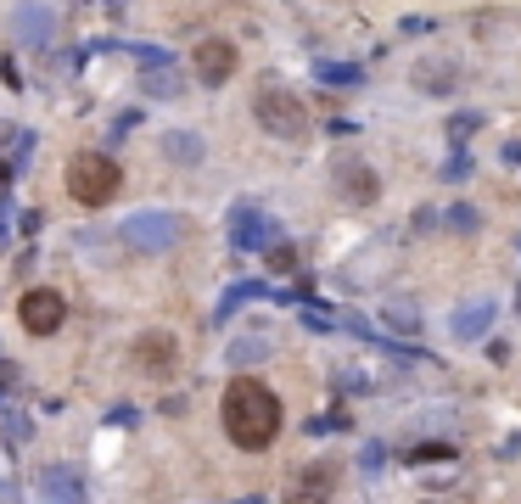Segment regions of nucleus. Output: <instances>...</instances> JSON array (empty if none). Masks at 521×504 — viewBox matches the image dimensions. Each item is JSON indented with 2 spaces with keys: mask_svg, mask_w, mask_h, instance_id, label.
Returning <instances> with one entry per match:
<instances>
[{
  "mask_svg": "<svg viewBox=\"0 0 521 504\" xmlns=\"http://www.w3.org/2000/svg\"><path fill=\"white\" fill-rule=\"evenodd\" d=\"M449 224H454V230H477V213H471V208H454Z\"/></svg>",
  "mask_w": 521,
  "mask_h": 504,
  "instance_id": "27",
  "label": "nucleus"
},
{
  "mask_svg": "<svg viewBox=\"0 0 521 504\" xmlns=\"http://www.w3.org/2000/svg\"><path fill=\"white\" fill-rule=\"evenodd\" d=\"M264 258H269V269H281V275H286V269H297V247H286V241H269Z\"/></svg>",
  "mask_w": 521,
  "mask_h": 504,
  "instance_id": "22",
  "label": "nucleus"
},
{
  "mask_svg": "<svg viewBox=\"0 0 521 504\" xmlns=\"http://www.w3.org/2000/svg\"><path fill=\"white\" fill-rule=\"evenodd\" d=\"M6 241H12V196L0 202V247H6Z\"/></svg>",
  "mask_w": 521,
  "mask_h": 504,
  "instance_id": "26",
  "label": "nucleus"
},
{
  "mask_svg": "<svg viewBox=\"0 0 521 504\" xmlns=\"http://www.w3.org/2000/svg\"><path fill=\"white\" fill-rule=\"evenodd\" d=\"M17 320H23L29 336H51V331H62V320H68V297H62L57 286H34V292L17 297Z\"/></svg>",
  "mask_w": 521,
  "mask_h": 504,
  "instance_id": "7",
  "label": "nucleus"
},
{
  "mask_svg": "<svg viewBox=\"0 0 521 504\" xmlns=\"http://www.w3.org/2000/svg\"><path fill=\"white\" fill-rule=\"evenodd\" d=\"M253 118L264 135L275 140H303L309 135V107L297 101V90H286V84H258V96H253Z\"/></svg>",
  "mask_w": 521,
  "mask_h": 504,
  "instance_id": "3",
  "label": "nucleus"
},
{
  "mask_svg": "<svg viewBox=\"0 0 521 504\" xmlns=\"http://www.w3.org/2000/svg\"><path fill=\"white\" fill-rule=\"evenodd\" d=\"M29 420H23V415H6V409H0V443H12V448H23V443H29Z\"/></svg>",
  "mask_w": 521,
  "mask_h": 504,
  "instance_id": "20",
  "label": "nucleus"
},
{
  "mask_svg": "<svg viewBox=\"0 0 521 504\" xmlns=\"http://www.w3.org/2000/svg\"><path fill=\"white\" fill-rule=\"evenodd\" d=\"M505 163H510V168H521V140H510V146H505Z\"/></svg>",
  "mask_w": 521,
  "mask_h": 504,
  "instance_id": "29",
  "label": "nucleus"
},
{
  "mask_svg": "<svg viewBox=\"0 0 521 504\" xmlns=\"http://www.w3.org/2000/svg\"><path fill=\"white\" fill-rule=\"evenodd\" d=\"M381 460H387V448H381V443H370L365 454H359V465H365V471H381Z\"/></svg>",
  "mask_w": 521,
  "mask_h": 504,
  "instance_id": "24",
  "label": "nucleus"
},
{
  "mask_svg": "<svg viewBox=\"0 0 521 504\" xmlns=\"http://www.w3.org/2000/svg\"><path fill=\"white\" fill-rule=\"evenodd\" d=\"M264 359H269L264 336H241V342H230V364H264Z\"/></svg>",
  "mask_w": 521,
  "mask_h": 504,
  "instance_id": "18",
  "label": "nucleus"
},
{
  "mask_svg": "<svg viewBox=\"0 0 521 504\" xmlns=\"http://www.w3.org/2000/svg\"><path fill=\"white\" fill-rule=\"evenodd\" d=\"M281 398L264 387L258 376H236L219 398V426L241 454H264L275 437H281Z\"/></svg>",
  "mask_w": 521,
  "mask_h": 504,
  "instance_id": "1",
  "label": "nucleus"
},
{
  "mask_svg": "<svg viewBox=\"0 0 521 504\" xmlns=\"http://www.w3.org/2000/svg\"><path fill=\"white\" fill-rule=\"evenodd\" d=\"M516 314H521V297H516Z\"/></svg>",
  "mask_w": 521,
  "mask_h": 504,
  "instance_id": "31",
  "label": "nucleus"
},
{
  "mask_svg": "<svg viewBox=\"0 0 521 504\" xmlns=\"http://www.w3.org/2000/svg\"><path fill=\"white\" fill-rule=\"evenodd\" d=\"M40 493H45V499H85V482H79L73 465H57V471L40 476Z\"/></svg>",
  "mask_w": 521,
  "mask_h": 504,
  "instance_id": "14",
  "label": "nucleus"
},
{
  "mask_svg": "<svg viewBox=\"0 0 521 504\" xmlns=\"http://www.w3.org/2000/svg\"><path fill=\"white\" fill-rule=\"evenodd\" d=\"M185 90V79L169 68V62H146V73H141V96H157V101H174Z\"/></svg>",
  "mask_w": 521,
  "mask_h": 504,
  "instance_id": "13",
  "label": "nucleus"
},
{
  "mask_svg": "<svg viewBox=\"0 0 521 504\" xmlns=\"http://www.w3.org/2000/svg\"><path fill=\"white\" fill-rule=\"evenodd\" d=\"M314 73H320V84H359V79H365L353 62H320Z\"/></svg>",
  "mask_w": 521,
  "mask_h": 504,
  "instance_id": "21",
  "label": "nucleus"
},
{
  "mask_svg": "<svg viewBox=\"0 0 521 504\" xmlns=\"http://www.w3.org/2000/svg\"><path fill=\"white\" fill-rule=\"evenodd\" d=\"M264 292H269L264 280H236V286H230V292L219 297V314H213V320H230L236 308H247V303H253V297H264Z\"/></svg>",
  "mask_w": 521,
  "mask_h": 504,
  "instance_id": "16",
  "label": "nucleus"
},
{
  "mask_svg": "<svg viewBox=\"0 0 521 504\" xmlns=\"http://www.w3.org/2000/svg\"><path fill=\"white\" fill-rule=\"evenodd\" d=\"M107 6H113V12H124V6H129V0H107Z\"/></svg>",
  "mask_w": 521,
  "mask_h": 504,
  "instance_id": "30",
  "label": "nucleus"
},
{
  "mask_svg": "<svg viewBox=\"0 0 521 504\" xmlns=\"http://www.w3.org/2000/svg\"><path fill=\"white\" fill-rule=\"evenodd\" d=\"M493 314H499V303H488V297H477V303L454 308L449 331L460 336V342H471V336H482V331H488V325H493Z\"/></svg>",
  "mask_w": 521,
  "mask_h": 504,
  "instance_id": "12",
  "label": "nucleus"
},
{
  "mask_svg": "<svg viewBox=\"0 0 521 504\" xmlns=\"http://www.w3.org/2000/svg\"><path fill=\"white\" fill-rule=\"evenodd\" d=\"M6 28H12V40L23 45V51H51L57 45V12L45 6V0H17L12 17H6Z\"/></svg>",
  "mask_w": 521,
  "mask_h": 504,
  "instance_id": "5",
  "label": "nucleus"
},
{
  "mask_svg": "<svg viewBox=\"0 0 521 504\" xmlns=\"http://www.w3.org/2000/svg\"><path fill=\"white\" fill-rule=\"evenodd\" d=\"M331 488H337V471H331V465H309L303 482H297V499H325Z\"/></svg>",
  "mask_w": 521,
  "mask_h": 504,
  "instance_id": "17",
  "label": "nucleus"
},
{
  "mask_svg": "<svg viewBox=\"0 0 521 504\" xmlns=\"http://www.w3.org/2000/svg\"><path fill=\"white\" fill-rule=\"evenodd\" d=\"M135 364H141L146 376L169 381V376H174V364H180V342H174L169 331H146L141 342H135Z\"/></svg>",
  "mask_w": 521,
  "mask_h": 504,
  "instance_id": "9",
  "label": "nucleus"
},
{
  "mask_svg": "<svg viewBox=\"0 0 521 504\" xmlns=\"http://www.w3.org/2000/svg\"><path fill=\"white\" fill-rule=\"evenodd\" d=\"M331 180H337L342 202H353V208H370V202L381 196V180H376V168H370L365 157H337Z\"/></svg>",
  "mask_w": 521,
  "mask_h": 504,
  "instance_id": "8",
  "label": "nucleus"
},
{
  "mask_svg": "<svg viewBox=\"0 0 521 504\" xmlns=\"http://www.w3.org/2000/svg\"><path fill=\"white\" fill-rule=\"evenodd\" d=\"M118 191H124V168L107 152H79L68 163V196L79 208H107Z\"/></svg>",
  "mask_w": 521,
  "mask_h": 504,
  "instance_id": "2",
  "label": "nucleus"
},
{
  "mask_svg": "<svg viewBox=\"0 0 521 504\" xmlns=\"http://www.w3.org/2000/svg\"><path fill=\"white\" fill-rule=\"evenodd\" d=\"M225 236H230V252H264L269 241H281V224L269 219L258 202H236L225 219Z\"/></svg>",
  "mask_w": 521,
  "mask_h": 504,
  "instance_id": "6",
  "label": "nucleus"
},
{
  "mask_svg": "<svg viewBox=\"0 0 521 504\" xmlns=\"http://www.w3.org/2000/svg\"><path fill=\"white\" fill-rule=\"evenodd\" d=\"M0 409H6V398H0Z\"/></svg>",
  "mask_w": 521,
  "mask_h": 504,
  "instance_id": "32",
  "label": "nucleus"
},
{
  "mask_svg": "<svg viewBox=\"0 0 521 504\" xmlns=\"http://www.w3.org/2000/svg\"><path fill=\"white\" fill-rule=\"evenodd\" d=\"M191 68H197L202 84H225L230 73H236V45L230 40H202L197 51H191Z\"/></svg>",
  "mask_w": 521,
  "mask_h": 504,
  "instance_id": "10",
  "label": "nucleus"
},
{
  "mask_svg": "<svg viewBox=\"0 0 521 504\" xmlns=\"http://www.w3.org/2000/svg\"><path fill=\"white\" fill-rule=\"evenodd\" d=\"M387 325L404 331V336H415V331H421V308H415V303H387Z\"/></svg>",
  "mask_w": 521,
  "mask_h": 504,
  "instance_id": "19",
  "label": "nucleus"
},
{
  "mask_svg": "<svg viewBox=\"0 0 521 504\" xmlns=\"http://www.w3.org/2000/svg\"><path fill=\"white\" fill-rule=\"evenodd\" d=\"M157 152H163V163H174V168H197L202 157H208V140H202L197 129H169V135L157 140Z\"/></svg>",
  "mask_w": 521,
  "mask_h": 504,
  "instance_id": "11",
  "label": "nucleus"
},
{
  "mask_svg": "<svg viewBox=\"0 0 521 504\" xmlns=\"http://www.w3.org/2000/svg\"><path fill=\"white\" fill-rule=\"evenodd\" d=\"M0 84H6V90H23V73H17L6 56H0Z\"/></svg>",
  "mask_w": 521,
  "mask_h": 504,
  "instance_id": "25",
  "label": "nucleus"
},
{
  "mask_svg": "<svg viewBox=\"0 0 521 504\" xmlns=\"http://www.w3.org/2000/svg\"><path fill=\"white\" fill-rule=\"evenodd\" d=\"M482 124V118H471V112H460V118H454V140H465V135H471V129H477Z\"/></svg>",
  "mask_w": 521,
  "mask_h": 504,
  "instance_id": "28",
  "label": "nucleus"
},
{
  "mask_svg": "<svg viewBox=\"0 0 521 504\" xmlns=\"http://www.w3.org/2000/svg\"><path fill=\"white\" fill-rule=\"evenodd\" d=\"M415 84H421V90H432V96H449L454 84H460V73H454V62H421V68H415Z\"/></svg>",
  "mask_w": 521,
  "mask_h": 504,
  "instance_id": "15",
  "label": "nucleus"
},
{
  "mask_svg": "<svg viewBox=\"0 0 521 504\" xmlns=\"http://www.w3.org/2000/svg\"><path fill=\"white\" fill-rule=\"evenodd\" d=\"M449 454H454L449 443H415L409 448V460H449Z\"/></svg>",
  "mask_w": 521,
  "mask_h": 504,
  "instance_id": "23",
  "label": "nucleus"
},
{
  "mask_svg": "<svg viewBox=\"0 0 521 504\" xmlns=\"http://www.w3.org/2000/svg\"><path fill=\"white\" fill-rule=\"evenodd\" d=\"M118 236L135 252H174L185 241V219L180 213H163V208H146V213H129Z\"/></svg>",
  "mask_w": 521,
  "mask_h": 504,
  "instance_id": "4",
  "label": "nucleus"
}]
</instances>
